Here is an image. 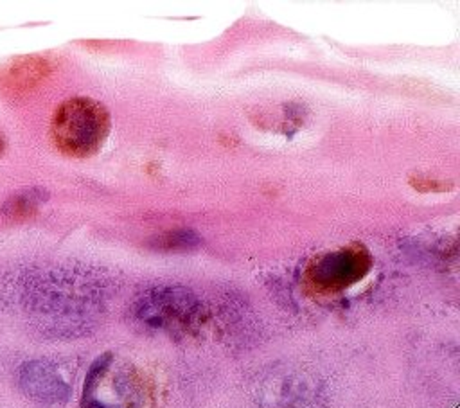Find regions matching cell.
<instances>
[{"mask_svg": "<svg viewBox=\"0 0 460 408\" xmlns=\"http://www.w3.org/2000/svg\"><path fill=\"white\" fill-rule=\"evenodd\" d=\"M81 404L83 408H147L151 388L131 363H119L113 352H104L86 372Z\"/></svg>", "mask_w": 460, "mask_h": 408, "instance_id": "obj_2", "label": "cell"}, {"mask_svg": "<svg viewBox=\"0 0 460 408\" xmlns=\"http://www.w3.org/2000/svg\"><path fill=\"white\" fill-rule=\"evenodd\" d=\"M262 394L270 408H300L314 397L316 386L305 376L288 374L273 377V385H268Z\"/></svg>", "mask_w": 460, "mask_h": 408, "instance_id": "obj_6", "label": "cell"}, {"mask_svg": "<svg viewBox=\"0 0 460 408\" xmlns=\"http://www.w3.org/2000/svg\"><path fill=\"white\" fill-rule=\"evenodd\" d=\"M135 320L171 338L198 334L208 318L203 300L185 286H155L133 304Z\"/></svg>", "mask_w": 460, "mask_h": 408, "instance_id": "obj_1", "label": "cell"}, {"mask_svg": "<svg viewBox=\"0 0 460 408\" xmlns=\"http://www.w3.org/2000/svg\"><path fill=\"white\" fill-rule=\"evenodd\" d=\"M372 266L368 250L359 243H350L336 250L316 255L305 268V284L320 293H340L359 282Z\"/></svg>", "mask_w": 460, "mask_h": 408, "instance_id": "obj_4", "label": "cell"}, {"mask_svg": "<svg viewBox=\"0 0 460 408\" xmlns=\"http://www.w3.org/2000/svg\"><path fill=\"white\" fill-rule=\"evenodd\" d=\"M41 200H43V198L38 196V189H32L31 192H22V194L14 196V198L11 200V203H13V207H14L16 212H25V210L32 208L34 205L38 207V203H40Z\"/></svg>", "mask_w": 460, "mask_h": 408, "instance_id": "obj_8", "label": "cell"}, {"mask_svg": "<svg viewBox=\"0 0 460 408\" xmlns=\"http://www.w3.org/2000/svg\"><path fill=\"white\" fill-rule=\"evenodd\" d=\"M201 244V237L190 228H174L149 239L147 246L160 252H189Z\"/></svg>", "mask_w": 460, "mask_h": 408, "instance_id": "obj_7", "label": "cell"}, {"mask_svg": "<svg viewBox=\"0 0 460 408\" xmlns=\"http://www.w3.org/2000/svg\"><path fill=\"white\" fill-rule=\"evenodd\" d=\"M18 381L23 394L41 404H63L72 392L61 372L43 359L23 363L18 370Z\"/></svg>", "mask_w": 460, "mask_h": 408, "instance_id": "obj_5", "label": "cell"}, {"mask_svg": "<svg viewBox=\"0 0 460 408\" xmlns=\"http://www.w3.org/2000/svg\"><path fill=\"white\" fill-rule=\"evenodd\" d=\"M110 131V113L92 97H72L59 104L50 124L56 147L68 156L95 155Z\"/></svg>", "mask_w": 460, "mask_h": 408, "instance_id": "obj_3", "label": "cell"}]
</instances>
